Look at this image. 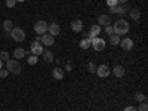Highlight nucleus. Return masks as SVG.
Returning a JSON list of instances; mask_svg holds the SVG:
<instances>
[{"mask_svg": "<svg viewBox=\"0 0 148 111\" xmlns=\"http://www.w3.org/2000/svg\"><path fill=\"white\" fill-rule=\"evenodd\" d=\"M130 25H129V22L125 21V19H119L116 21V24L113 25V30H114V34L117 36H123V34H126L129 31Z\"/></svg>", "mask_w": 148, "mask_h": 111, "instance_id": "1", "label": "nucleus"}, {"mask_svg": "<svg viewBox=\"0 0 148 111\" xmlns=\"http://www.w3.org/2000/svg\"><path fill=\"white\" fill-rule=\"evenodd\" d=\"M6 70L12 74H21V64L18 62V59H9L8 62H6Z\"/></svg>", "mask_w": 148, "mask_h": 111, "instance_id": "2", "label": "nucleus"}, {"mask_svg": "<svg viewBox=\"0 0 148 111\" xmlns=\"http://www.w3.org/2000/svg\"><path fill=\"white\" fill-rule=\"evenodd\" d=\"M10 37L14 40H16V42H24L25 40V31H24L22 28H18V27H15V28H12L10 30Z\"/></svg>", "mask_w": 148, "mask_h": 111, "instance_id": "3", "label": "nucleus"}, {"mask_svg": "<svg viewBox=\"0 0 148 111\" xmlns=\"http://www.w3.org/2000/svg\"><path fill=\"white\" fill-rule=\"evenodd\" d=\"M34 31L37 36H43L47 33V22L46 21H37L34 24Z\"/></svg>", "mask_w": 148, "mask_h": 111, "instance_id": "4", "label": "nucleus"}, {"mask_svg": "<svg viewBox=\"0 0 148 111\" xmlns=\"http://www.w3.org/2000/svg\"><path fill=\"white\" fill-rule=\"evenodd\" d=\"M92 47L95 49L96 52L104 51V47H105V40L101 39V37H95V39H92Z\"/></svg>", "mask_w": 148, "mask_h": 111, "instance_id": "5", "label": "nucleus"}, {"mask_svg": "<svg viewBox=\"0 0 148 111\" xmlns=\"http://www.w3.org/2000/svg\"><path fill=\"white\" fill-rule=\"evenodd\" d=\"M45 51H43V45L40 43V42H33L31 43V55H36V56H39V55H42Z\"/></svg>", "mask_w": 148, "mask_h": 111, "instance_id": "6", "label": "nucleus"}, {"mask_svg": "<svg viewBox=\"0 0 148 111\" xmlns=\"http://www.w3.org/2000/svg\"><path fill=\"white\" fill-rule=\"evenodd\" d=\"M59 33H61V27L58 25L56 22H52V24H49V25H47V34H51L52 37L58 36Z\"/></svg>", "mask_w": 148, "mask_h": 111, "instance_id": "7", "label": "nucleus"}, {"mask_svg": "<svg viewBox=\"0 0 148 111\" xmlns=\"http://www.w3.org/2000/svg\"><path fill=\"white\" fill-rule=\"evenodd\" d=\"M96 74H98L99 77H108V76H110V68H108V65L102 64V65H99V67H96Z\"/></svg>", "mask_w": 148, "mask_h": 111, "instance_id": "8", "label": "nucleus"}, {"mask_svg": "<svg viewBox=\"0 0 148 111\" xmlns=\"http://www.w3.org/2000/svg\"><path fill=\"white\" fill-rule=\"evenodd\" d=\"M111 24V16L110 15H99L98 16V25L99 27H107V25H110Z\"/></svg>", "mask_w": 148, "mask_h": 111, "instance_id": "9", "label": "nucleus"}, {"mask_svg": "<svg viewBox=\"0 0 148 111\" xmlns=\"http://www.w3.org/2000/svg\"><path fill=\"white\" fill-rule=\"evenodd\" d=\"M40 43L42 45H45V46H52L53 45V37L51 36V34H43V36H40Z\"/></svg>", "mask_w": 148, "mask_h": 111, "instance_id": "10", "label": "nucleus"}, {"mask_svg": "<svg viewBox=\"0 0 148 111\" xmlns=\"http://www.w3.org/2000/svg\"><path fill=\"white\" fill-rule=\"evenodd\" d=\"M110 12H111V14L119 15V16H123V15H126V14H127L126 8H123V6H114V8H110Z\"/></svg>", "mask_w": 148, "mask_h": 111, "instance_id": "11", "label": "nucleus"}, {"mask_svg": "<svg viewBox=\"0 0 148 111\" xmlns=\"http://www.w3.org/2000/svg\"><path fill=\"white\" fill-rule=\"evenodd\" d=\"M101 33V27L98 25V24H95V25L90 27V31H89V39H95V37H98Z\"/></svg>", "mask_w": 148, "mask_h": 111, "instance_id": "12", "label": "nucleus"}, {"mask_svg": "<svg viewBox=\"0 0 148 111\" xmlns=\"http://www.w3.org/2000/svg\"><path fill=\"white\" fill-rule=\"evenodd\" d=\"M71 28H73V31L80 33V31L83 30V22H82L80 19H74V21L71 22Z\"/></svg>", "mask_w": 148, "mask_h": 111, "instance_id": "13", "label": "nucleus"}, {"mask_svg": "<svg viewBox=\"0 0 148 111\" xmlns=\"http://www.w3.org/2000/svg\"><path fill=\"white\" fill-rule=\"evenodd\" d=\"M120 45L125 51H130L133 47V40L132 39H123V40H120Z\"/></svg>", "mask_w": 148, "mask_h": 111, "instance_id": "14", "label": "nucleus"}, {"mask_svg": "<svg viewBox=\"0 0 148 111\" xmlns=\"http://www.w3.org/2000/svg\"><path fill=\"white\" fill-rule=\"evenodd\" d=\"M52 76H53V79H56V80H62V79H64V71H62V68H53Z\"/></svg>", "mask_w": 148, "mask_h": 111, "instance_id": "15", "label": "nucleus"}, {"mask_svg": "<svg viewBox=\"0 0 148 111\" xmlns=\"http://www.w3.org/2000/svg\"><path fill=\"white\" fill-rule=\"evenodd\" d=\"M25 55H27V52L24 51L22 47H16L15 51H14V56H15V59H22Z\"/></svg>", "mask_w": 148, "mask_h": 111, "instance_id": "16", "label": "nucleus"}, {"mask_svg": "<svg viewBox=\"0 0 148 111\" xmlns=\"http://www.w3.org/2000/svg\"><path fill=\"white\" fill-rule=\"evenodd\" d=\"M129 15H130V18H132L133 21L139 22V19H141V10H139V9H132Z\"/></svg>", "mask_w": 148, "mask_h": 111, "instance_id": "17", "label": "nucleus"}, {"mask_svg": "<svg viewBox=\"0 0 148 111\" xmlns=\"http://www.w3.org/2000/svg\"><path fill=\"white\" fill-rule=\"evenodd\" d=\"M113 73H114L116 77H123V76H125V68H123V65H116Z\"/></svg>", "mask_w": 148, "mask_h": 111, "instance_id": "18", "label": "nucleus"}, {"mask_svg": "<svg viewBox=\"0 0 148 111\" xmlns=\"http://www.w3.org/2000/svg\"><path fill=\"white\" fill-rule=\"evenodd\" d=\"M92 46V39H83L80 42V47L83 49V51H86V49H89Z\"/></svg>", "mask_w": 148, "mask_h": 111, "instance_id": "19", "label": "nucleus"}, {"mask_svg": "<svg viewBox=\"0 0 148 111\" xmlns=\"http://www.w3.org/2000/svg\"><path fill=\"white\" fill-rule=\"evenodd\" d=\"M14 28V22H12L10 19H6V21H3V30L6 31V33H10V30Z\"/></svg>", "mask_w": 148, "mask_h": 111, "instance_id": "20", "label": "nucleus"}, {"mask_svg": "<svg viewBox=\"0 0 148 111\" xmlns=\"http://www.w3.org/2000/svg\"><path fill=\"white\" fill-rule=\"evenodd\" d=\"M43 55V58H45V61H46V62H53V53L51 52V51H46V52H43L42 53Z\"/></svg>", "mask_w": 148, "mask_h": 111, "instance_id": "21", "label": "nucleus"}, {"mask_svg": "<svg viewBox=\"0 0 148 111\" xmlns=\"http://www.w3.org/2000/svg\"><path fill=\"white\" fill-rule=\"evenodd\" d=\"M110 43L116 46V45H120V37L117 34H113V36H110Z\"/></svg>", "mask_w": 148, "mask_h": 111, "instance_id": "22", "label": "nucleus"}, {"mask_svg": "<svg viewBox=\"0 0 148 111\" xmlns=\"http://www.w3.org/2000/svg\"><path fill=\"white\" fill-rule=\"evenodd\" d=\"M135 99H136L138 102H145V101H147V96H145L144 93H141V92H138L136 95H135Z\"/></svg>", "mask_w": 148, "mask_h": 111, "instance_id": "23", "label": "nucleus"}, {"mask_svg": "<svg viewBox=\"0 0 148 111\" xmlns=\"http://www.w3.org/2000/svg\"><path fill=\"white\" fill-rule=\"evenodd\" d=\"M0 61H2V62H3V61H5V62H8V61H9V53L6 51L0 52Z\"/></svg>", "mask_w": 148, "mask_h": 111, "instance_id": "24", "label": "nucleus"}, {"mask_svg": "<svg viewBox=\"0 0 148 111\" xmlns=\"http://www.w3.org/2000/svg\"><path fill=\"white\" fill-rule=\"evenodd\" d=\"M37 61H39V56H36V55H30V56H28V64H30V65L37 64Z\"/></svg>", "mask_w": 148, "mask_h": 111, "instance_id": "25", "label": "nucleus"}, {"mask_svg": "<svg viewBox=\"0 0 148 111\" xmlns=\"http://www.w3.org/2000/svg\"><path fill=\"white\" fill-rule=\"evenodd\" d=\"M107 5L110 8H114V6H119V2L117 0H107Z\"/></svg>", "mask_w": 148, "mask_h": 111, "instance_id": "26", "label": "nucleus"}, {"mask_svg": "<svg viewBox=\"0 0 148 111\" xmlns=\"http://www.w3.org/2000/svg\"><path fill=\"white\" fill-rule=\"evenodd\" d=\"M105 33H107L108 36H113V34H114V30H113V27H111V25H107V27H105Z\"/></svg>", "mask_w": 148, "mask_h": 111, "instance_id": "27", "label": "nucleus"}, {"mask_svg": "<svg viewBox=\"0 0 148 111\" xmlns=\"http://www.w3.org/2000/svg\"><path fill=\"white\" fill-rule=\"evenodd\" d=\"M16 5V0H6V6L8 8H14Z\"/></svg>", "mask_w": 148, "mask_h": 111, "instance_id": "28", "label": "nucleus"}, {"mask_svg": "<svg viewBox=\"0 0 148 111\" xmlns=\"http://www.w3.org/2000/svg\"><path fill=\"white\" fill-rule=\"evenodd\" d=\"M88 67H89V71H90V73H95V71H96V65H95L93 62H89Z\"/></svg>", "mask_w": 148, "mask_h": 111, "instance_id": "29", "label": "nucleus"}, {"mask_svg": "<svg viewBox=\"0 0 148 111\" xmlns=\"http://www.w3.org/2000/svg\"><path fill=\"white\" fill-rule=\"evenodd\" d=\"M8 70H0V77H2V79H5V77H8Z\"/></svg>", "mask_w": 148, "mask_h": 111, "instance_id": "30", "label": "nucleus"}, {"mask_svg": "<svg viewBox=\"0 0 148 111\" xmlns=\"http://www.w3.org/2000/svg\"><path fill=\"white\" fill-rule=\"evenodd\" d=\"M139 111H148V105H147L145 102H142V104L139 105Z\"/></svg>", "mask_w": 148, "mask_h": 111, "instance_id": "31", "label": "nucleus"}, {"mask_svg": "<svg viewBox=\"0 0 148 111\" xmlns=\"http://www.w3.org/2000/svg\"><path fill=\"white\" fill-rule=\"evenodd\" d=\"M125 111H138V110L135 108V107H126V108H125Z\"/></svg>", "mask_w": 148, "mask_h": 111, "instance_id": "32", "label": "nucleus"}, {"mask_svg": "<svg viewBox=\"0 0 148 111\" xmlns=\"http://www.w3.org/2000/svg\"><path fill=\"white\" fill-rule=\"evenodd\" d=\"M117 2H119V3H121V5H123V3H126V2H127V0H117Z\"/></svg>", "mask_w": 148, "mask_h": 111, "instance_id": "33", "label": "nucleus"}, {"mask_svg": "<svg viewBox=\"0 0 148 111\" xmlns=\"http://www.w3.org/2000/svg\"><path fill=\"white\" fill-rule=\"evenodd\" d=\"M0 70H2V61H0Z\"/></svg>", "mask_w": 148, "mask_h": 111, "instance_id": "34", "label": "nucleus"}, {"mask_svg": "<svg viewBox=\"0 0 148 111\" xmlns=\"http://www.w3.org/2000/svg\"><path fill=\"white\" fill-rule=\"evenodd\" d=\"M16 2H24V0H16Z\"/></svg>", "mask_w": 148, "mask_h": 111, "instance_id": "35", "label": "nucleus"}]
</instances>
